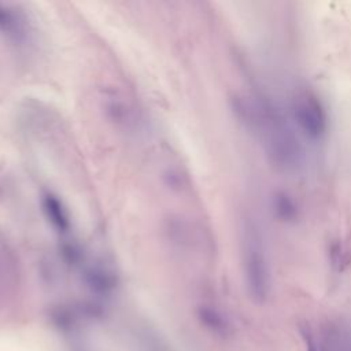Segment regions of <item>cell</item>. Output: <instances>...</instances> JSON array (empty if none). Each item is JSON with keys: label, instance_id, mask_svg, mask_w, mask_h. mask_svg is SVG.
<instances>
[{"label": "cell", "instance_id": "obj_8", "mask_svg": "<svg viewBox=\"0 0 351 351\" xmlns=\"http://www.w3.org/2000/svg\"><path fill=\"white\" fill-rule=\"evenodd\" d=\"M0 27H3L7 32L19 30V23H18V19H15V15L1 5H0Z\"/></svg>", "mask_w": 351, "mask_h": 351}, {"label": "cell", "instance_id": "obj_3", "mask_svg": "<svg viewBox=\"0 0 351 351\" xmlns=\"http://www.w3.org/2000/svg\"><path fill=\"white\" fill-rule=\"evenodd\" d=\"M292 112L300 130L310 138H318L325 133L326 115L315 96L310 93L298 96L292 106Z\"/></svg>", "mask_w": 351, "mask_h": 351}, {"label": "cell", "instance_id": "obj_1", "mask_svg": "<svg viewBox=\"0 0 351 351\" xmlns=\"http://www.w3.org/2000/svg\"><path fill=\"white\" fill-rule=\"evenodd\" d=\"M243 269L250 298L255 303H265L270 292V271L262 239L254 222L243 226Z\"/></svg>", "mask_w": 351, "mask_h": 351}, {"label": "cell", "instance_id": "obj_7", "mask_svg": "<svg viewBox=\"0 0 351 351\" xmlns=\"http://www.w3.org/2000/svg\"><path fill=\"white\" fill-rule=\"evenodd\" d=\"M324 351H351V339L343 336L339 332H333L328 335Z\"/></svg>", "mask_w": 351, "mask_h": 351}, {"label": "cell", "instance_id": "obj_4", "mask_svg": "<svg viewBox=\"0 0 351 351\" xmlns=\"http://www.w3.org/2000/svg\"><path fill=\"white\" fill-rule=\"evenodd\" d=\"M199 321L204 328L217 336H228L230 332V324L226 317L210 306H202L197 310Z\"/></svg>", "mask_w": 351, "mask_h": 351}, {"label": "cell", "instance_id": "obj_2", "mask_svg": "<svg viewBox=\"0 0 351 351\" xmlns=\"http://www.w3.org/2000/svg\"><path fill=\"white\" fill-rule=\"evenodd\" d=\"M259 126L265 128V149L271 165L285 171L296 169L303 158L296 136L265 106L261 110Z\"/></svg>", "mask_w": 351, "mask_h": 351}, {"label": "cell", "instance_id": "obj_5", "mask_svg": "<svg viewBox=\"0 0 351 351\" xmlns=\"http://www.w3.org/2000/svg\"><path fill=\"white\" fill-rule=\"evenodd\" d=\"M274 215L282 222H293L299 215V208L293 197L285 191L274 192L271 197Z\"/></svg>", "mask_w": 351, "mask_h": 351}, {"label": "cell", "instance_id": "obj_6", "mask_svg": "<svg viewBox=\"0 0 351 351\" xmlns=\"http://www.w3.org/2000/svg\"><path fill=\"white\" fill-rule=\"evenodd\" d=\"M44 210L48 214V218L52 221V223L60 229V230H67L69 228V219L64 214V211L62 210L59 202L51 196L45 197V203H44Z\"/></svg>", "mask_w": 351, "mask_h": 351}, {"label": "cell", "instance_id": "obj_9", "mask_svg": "<svg viewBox=\"0 0 351 351\" xmlns=\"http://www.w3.org/2000/svg\"><path fill=\"white\" fill-rule=\"evenodd\" d=\"M300 335L303 339V344H304V351H321L319 344L317 343L311 329L306 325L300 329Z\"/></svg>", "mask_w": 351, "mask_h": 351}]
</instances>
